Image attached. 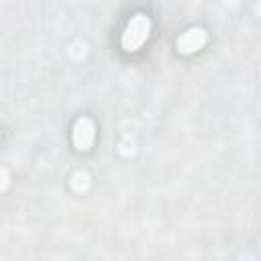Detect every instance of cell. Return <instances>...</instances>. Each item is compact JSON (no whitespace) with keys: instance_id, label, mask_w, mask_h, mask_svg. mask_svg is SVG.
Here are the masks:
<instances>
[{"instance_id":"cell-1","label":"cell","mask_w":261,"mask_h":261,"mask_svg":"<svg viewBox=\"0 0 261 261\" xmlns=\"http://www.w3.org/2000/svg\"><path fill=\"white\" fill-rule=\"evenodd\" d=\"M149 31H151V18H149L147 14H141V12L135 14V16L126 22L124 33H122V37H120V45H122V49L128 51V53L139 51L141 45L147 41Z\"/></svg>"},{"instance_id":"cell-2","label":"cell","mask_w":261,"mask_h":261,"mask_svg":"<svg viewBox=\"0 0 261 261\" xmlns=\"http://www.w3.org/2000/svg\"><path fill=\"white\" fill-rule=\"evenodd\" d=\"M73 145L77 151H88L94 143V122L88 116H82L75 120L73 124V133H71Z\"/></svg>"},{"instance_id":"cell-3","label":"cell","mask_w":261,"mask_h":261,"mask_svg":"<svg viewBox=\"0 0 261 261\" xmlns=\"http://www.w3.org/2000/svg\"><path fill=\"white\" fill-rule=\"evenodd\" d=\"M206 43V31L200 29V27H194V29H188L179 39H177V51L184 53V55H190V53H196L198 49H202Z\"/></svg>"}]
</instances>
